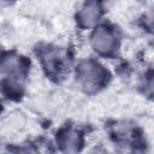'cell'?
<instances>
[{
	"mask_svg": "<svg viewBox=\"0 0 154 154\" xmlns=\"http://www.w3.org/2000/svg\"><path fill=\"white\" fill-rule=\"evenodd\" d=\"M106 76L107 73L102 69V66L95 63H91V61L82 64L78 70V77L83 87L91 89V90L100 87L106 81Z\"/></svg>",
	"mask_w": 154,
	"mask_h": 154,
	"instance_id": "obj_1",
	"label": "cell"
},
{
	"mask_svg": "<svg viewBox=\"0 0 154 154\" xmlns=\"http://www.w3.org/2000/svg\"><path fill=\"white\" fill-rule=\"evenodd\" d=\"M91 42L96 51L101 53H109L116 46V37L109 30L105 28H99L94 32Z\"/></svg>",
	"mask_w": 154,
	"mask_h": 154,
	"instance_id": "obj_2",
	"label": "cell"
},
{
	"mask_svg": "<svg viewBox=\"0 0 154 154\" xmlns=\"http://www.w3.org/2000/svg\"><path fill=\"white\" fill-rule=\"evenodd\" d=\"M100 12H101V7H100L99 1L89 0L83 6V8L79 13V19L83 23V25L89 26V25L94 24L95 20H97V18L100 16Z\"/></svg>",
	"mask_w": 154,
	"mask_h": 154,
	"instance_id": "obj_3",
	"label": "cell"
},
{
	"mask_svg": "<svg viewBox=\"0 0 154 154\" xmlns=\"http://www.w3.org/2000/svg\"><path fill=\"white\" fill-rule=\"evenodd\" d=\"M60 143L61 146H64L67 150H76L77 146L79 144V136L76 131H66L61 138H60Z\"/></svg>",
	"mask_w": 154,
	"mask_h": 154,
	"instance_id": "obj_4",
	"label": "cell"
}]
</instances>
